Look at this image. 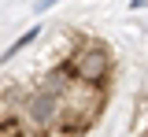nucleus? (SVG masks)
<instances>
[{
	"instance_id": "nucleus-1",
	"label": "nucleus",
	"mask_w": 148,
	"mask_h": 137,
	"mask_svg": "<svg viewBox=\"0 0 148 137\" xmlns=\"http://www.w3.org/2000/svg\"><path fill=\"white\" fill-rule=\"evenodd\" d=\"M59 111H63V97H56L45 85H37L34 93L26 97V104H22V122L30 126V134L45 137L56 122H59Z\"/></svg>"
},
{
	"instance_id": "nucleus-2",
	"label": "nucleus",
	"mask_w": 148,
	"mask_h": 137,
	"mask_svg": "<svg viewBox=\"0 0 148 137\" xmlns=\"http://www.w3.org/2000/svg\"><path fill=\"white\" fill-rule=\"evenodd\" d=\"M71 59H74V71H78V82L108 85V78H111V48L104 41H82V48Z\"/></svg>"
},
{
	"instance_id": "nucleus-3",
	"label": "nucleus",
	"mask_w": 148,
	"mask_h": 137,
	"mask_svg": "<svg viewBox=\"0 0 148 137\" xmlns=\"http://www.w3.org/2000/svg\"><path fill=\"white\" fill-rule=\"evenodd\" d=\"M41 85H45L48 93H56V97H67L74 85H78V71H74V59H63V63H56L52 71H45Z\"/></svg>"
},
{
	"instance_id": "nucleus-4",
	"label": "nucleus",
	"mask_w": 148,
	"mask_h": 137,
	"mask_svg": "<svg viewBox=\"0 0 148 137\" xmlns=\"http://www.w3.org/2000/svg\"><path fill=\"white\" fill-rule=\"evenodd\" d=\"M37 34H41V26H30V30H26V34H22V37H18L15 45H8V48H4V56H0V63H11V59H15L18 52H22V48H30V45L37 41Z\"/></svg>"
},
{
	"instance_id": "nucleus-5",
	"label": "nucleus",
	"mask_w": 148,
	"mask_h": 137,
	"mask_svg": "<svg viewBox=\"0 0 148 137\" xmlns=\"http://www.w3.org/2000/svg\"><path fill=\"white\" fill-rule=\"evenodd\" d=\"M56 4H59V0H37L34 8H37V11H48V8H56Z\"/></svg>"
}]
</instances>
